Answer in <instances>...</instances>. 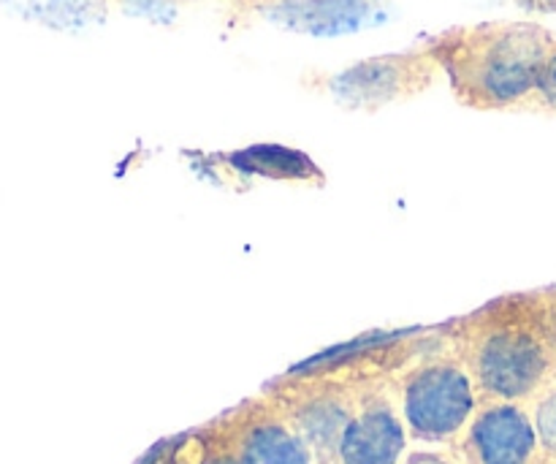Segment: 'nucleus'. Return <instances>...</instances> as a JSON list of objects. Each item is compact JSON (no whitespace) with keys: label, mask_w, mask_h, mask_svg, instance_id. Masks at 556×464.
Here are the masks:
<instances>
[{"label":"nucleus","mask_w":556,"mask_h":464,"mask_svg":"<svg viewBox=\"0 0 556 464\" xmlns=\"http://www.w3.org/2000/svg\"><path fill=\"white\" fill-rule=\"evenodd\" d=\"M489 400L525 402L556 367V288L505 293L443 329Z\"/></svg>","instance_id":"nucleus-1"},{"label":"nucleus","mask_w":556,"mask_h":464,"mask_svg":"<svg viewBox=\"0 0 556 464\" xmlns=\"http://www.w3.org/2000/svg\"><path fill=\"white\" fill-rule=\"evenodd\" d=\"M465 451L470 464H530L538 454V432L521 402L489 400L467 424Z\"/></svg>","instance_id":"nucleus-5"},{"label":"nucleus","mask_w":556,"mask_h":464,"mask_svg":"<svg viewBox=\"0 0 556 464\" xmlns=\"http://www.w3.org/2000/svg\"><path fill=\"white\" fill-rule=\"evenodd\" d=\"M226 166H231L237 174H248V177H266V179H282V183H304V185H320L326 183V174L307 152L291 150V147L280 145H255L248 150L226 152L220 155Z\"/></svg>","instance_id":"nucleus-7"},{"label":"nucleus","mask_w":556,"mask_h":464,"mask_svg":"<svg viewBox=\"0 0 556 464\" xmlns=\"http://www.w3.org/2000/svg\"><path fill=\"white\" fill-rule=\"evenodd\" d=\"M552 11H556V0H552Z\"/></svg>","instance_id":"nucleus-17"},{"label":"nucleus","mask_w":556,"mask_h":464,"mask_svg":"<svg viewBox=\"0 0 556 464\" xmlns=\"http://www.w3.org/2000/svg\"><path fill=\"white\" fill-rule=\"evenodd\" d=\"M231 3H233V9L239 11V14H248V11H250V0H231Z\"/></svg>","instance_id":"nucleus-16"},{"label":"nucleus","mask_w":556,"mask_h":464,"mask_svg":"<svg viewBox=\"0 0 556 464\" xmlns=\"http://www.w3.org/2000/svg\"><path fill=\"white\" fill-rule=\"evenodd\" d=\"M280 0H250V11H269L271 5H277Z\"/></svg>","instance_id":"nucleus-15"},{"label":"nucleus","mask_w":556,"mask_h":464,"mask_svg":"<svg viewBox=\"0 0 556 464\" xmlns=\"http://www.w3.org/2000/svg\"><path fill=\"white\" fill-rule=\"evenodd\" d=\"M516 3L530 11H552V0H516Z\"/></svg>","instance_id":"nucleus-14"},{"label":"nucleus","mask_w":556,"mask_h":464,"mask_svg":"<svg viewBox=\"0 0 556 464\" xmlns=\"http://www.w3.org/2000/svg\"><path fill=\"white\" fill-rule=\"evenodd\" d=\"M478 411V386L454 351H427L402 378V422L427 443L454 440Z\"/></svg>","instance_id":"nucleus-3"},{"label":"nucleus","mask_w":556,"mask_h":464,"mask_svg":"<svg viewBox=\"0 0 556 464\" xmlns=\"http://www.w3.org/2000/svg\"><path fill=\"white\" fill-rule=\"evenodd\" d=\"M378 3L380 0H280L266 14L299 30L324 33L356 22Z\"/></svg>","instance_id":"nucleus-9"},{"label":"nucleus","mask_w":556,"mask_h":464,"mask_svg":"<svg viewBox=\"0 0 556 464\" xmlns=\"http://www.w3.org/2000/svg\"><path fill=\"white\" fill-rule=\"evenodd\" d=\"M532 422H535L538 449L546 456H552V460H556V389L546 391V394L538 400Z\"/></svg>","instance_id":"nucleus-10"},{"label":"nucleus","mask_w":556,"mask_h":464,"mask_svg":"<svg viewBox=\"0 0 556 464\" xmlns=\"http://www.w3.org/2000/svg\"><path fill=\"white\" fill-rule=\"evenodd\" d=\"M199 464H242L237 456V451H215V454L204 456Z\"/></svg>","instance_id":"nucleus-13"},{"label":"nucleus","mask_w":556,"mask_h":464,"mask_svg":"<svg viewBox=\"0 0 556 464\" xmlns=\"http://www.w3.org/2000/svg\"><path fill=\"white\" fill-rule=\"evenodd\" d=\"M242 464H313V451L302 435L277 416H261L237 443Z\"/></svg>","instance_id":"nucleus-8"},{"label":"nucleus","mask_w":556,"mask_h":464,"mask_svg":"<svg viewBox=\"0 0 556 464\" xmlns=\"http://www.w3.org/2000/svg\"><path fill=\"white\" fill-rule=\"evenodd\" d=\"M407 427L394 405L386 400L364 402L342 429L337 464H402Z\"/></svg>","instance_id":"nucleus-6"},{"label":"nucleus","mask_w":556,"mask_h":464,"mask_svg":"<svg viewBox=\"0 0 556 464\" xmlns=\"http://www.w3.org/2000/svg\"><path fill=\"white\" fill-rule=\"evenodd\" d=\"M443 68L427 47L364 58L337 74L324 76V87L351 112H380L391 103L413 101L438 85Z\"/></svg>","instance_id":"nucleus-4"},{"label":"nucleus","mask_w":556,"mask_h":464,"mask_svg":"<svg viewBox=\"0 0 556 464\" xmlns=\"http://www.w3.org/2000/svg\"><path fill=\"white\" fill-rule=\"evenodd\" d=\"M402 464H454L445 460L443 454H434V451H410V454L402 460Z\"/></svg>","instance_id":"nucleus-12"},{"label":"nucleus","mask_w":556,"mask_h":464,"mask_svg":"<svg viewBox=\"0 0 556 464\" xmlns=\"http://www.w3.org/2000/svg\"><path fill=\"white\" fill-rule=\"evenodd\" d=\"M521 112L556 114V43H554L552 54H548L546 65H543L535 92L527 98V103L521 106Z\"/></svg>","instance_id":"nucleus-11"},{"label":"nucleus","mask_w":556,"mask_h":464,"mask_svg":"<svg viewBox=\"0 0 556 464\" xmlns=\"http://www.w3.org/2000/svg\"><path fill=\"white\" fill-rule=\"evenodd\" d=\"M556 33L541 22H478L438 33L424 47L456 101L476 112H521L535 92Z\"/></svg>","instance_id":"nucleus-2"}]
</instances>
